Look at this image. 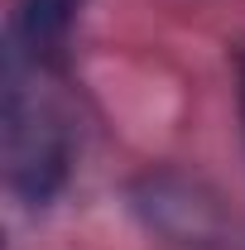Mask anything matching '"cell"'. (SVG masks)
<instances>
[{
  "label": "cell",
  "mask_w": 245,
  "mask_h": 250,
  "mask_svg": "<svg viewBox=\"0 0 245 250\" xmlns=\"http://www.w3.org/2000/svg\"><path fill=\"white\" fill-rule=\"evenodd\" d=\"M43 62L5 48V183L20 207H48L72 173V121L48 87H39Z\"/></svg>",
  "instance_id": "6da1fadb"
},
{
  "label": "cell",
  "mask_w": 245,
  "mask_h": 250,
  "mask_svg": "<svg viewBox=\"0 0 245 250\" xmlns=\"http://www.w3.org/2000/svg\"><path fill=\"white\" fill-rule=\"evenodd\" d=\"M236 96H241V121H245V53L236 58Z\"/></svg>",
  "instance_id": "277c9868"
},
{
  "label": "cell",
  "mask_w": 245,
  "mask_h": 250,
  "mask_svg": "<svg viewBox=\"0 0 245 250\" xmlns=\"http://www.w3.org/2000/svg\"><path fill=\"white\" fill-rule=\"evenodd\" d=\"M135 212L144 217L149 231H159L168 246H183V250L221 246V236H226L216 197H207L183 173H144L135 183Z\"/></svg>",
  "instance_id": "7a4b0ae2"
},
{
  "label": "cell",
  "mask_w": 245,
  "mask_h": 250,
  "mask_svg": "<svg viewBox=\"0 0 245 250\" xmlns=\"http://www.w3.org/2000/svg\"><path fill=\"white\" fill-rule=\"evenodd\" d=\"M77 10H82V0H20L10 15V48L48 67L58 58V48L67 43Z\"/></svg>",
  "instance_id": "3957f363"
}]
</instances>
